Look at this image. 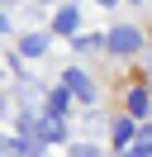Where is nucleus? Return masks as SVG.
Returning <instances> with one entry per match:
<instances>
[{
  "instance_id": "1",
  "label": "nucleus",
  "mask_w": 152,
  "mask_h": 157,
  "mask_svg": "<svg viewBox=\"0 0 152 157\" xmlns=\"http://www.w3.org/2000/svg\"><path fill=\"white\" fill-rule=\"evenodd\" d=\"M104 48H109L114 57H133V52L142 48V29H133V24H114V29L104 33Z\"/></svg>"
},
{
  "instance_id": "2",
  "label": "nucleus",
  "mask_w": 152,
  "mask_h": 157,
  "mask_svg": "<svg viewBox=\"0 0 152 157\" xmlns=\"http://www.w3.org/2000/svg\"><path fill=\"white\" fill-rule=\"evenodd\" d=\"M62 90H66L71 100H81V105H90V100H95V81L86 76L81 67H66V71H62Z\"/></svg>"
},
{
  "instance_id": "3",
  "label": "nucleus",
  "mask_w": 152,
  "mask_h": 157,
  "mask_svg": "<svg viewBox=\"0 0 152 157\" xmlns=\"http://www.w3.org/2000/svg\"><path fill=\"white\" fill-rule=\"evenodd\" d=\"M76 29H81V10L76 5H62L52 19V33H62V38H76Z\"/></svg>"
},
{
  "instance_id": "4",
  "label": "nucleus",
  "mask_w": 152,
  "mask_h": 157,
  "mask_svg": "<svg viewBox=\"0 0 152 157\" xmlns=\"http://www.w3.org/2000/svg\"><path fill=\"white\" fill-rule=\"evenodd\" d=\"M109 138H114V147H128L133 138H138V124H133L128 114H119V119L109 124Z\"/></svg>"
},
{
  "instance_id": "5",
  "label": "nucleus",
  "mask_w": 152,
  "mask_h": 157,
  "mask_svg": "<svg viewBox=\"0 0 152 157\" xmlns=\"http://www.w3.org/2000/svg\"><path fill=\"white\" fill-rule=\"evenodd\" d=\"M48 43H52L48 33H24V38H19V52H24V57H43Z\"/></svg>"
},
{
  "instance_id": "6",
  "label": "nucleus",
  "mask_w": 152,
  "mask_h": 157,
  "mask_svg": "<svg viewBox=\"0 0 152 157\" xmlns=\"http://www.w3.org/2000/svg\"><path fill=\"white\" fill-rule=\"evenodd\" d=\"M138 114H152V95L142 86H133L128 90V119H138Z\"/></svg>"
},
{
  "instance_id": "7",
  "label": "nucleus",
  "mask_w": 152,
  "mask_h": 157,
  "mask_svg": "<svg viewBox=\"0 0 152 157\" xmlns=\"http://www.w3.org/2000/svg\"><path fill=\"white\" fill-rule=\"evenodd\" d=\"M66 105H71V95H66V90H52V95H48V119H62Z\"/></svg>"
},
{
  "instance_id": "8",
  "label": "nucleus",
  "mask_w": 152,
  "mask_h": 157,
  "mask_svg": "<svg viewBox=\"0 0 152 157\" xmlns=\"http://www.w3.org/2000/svg\"><path fill=\"white\" fill-rule=\"evenodd\" d=\"M71 48H76V52H100V48H104V38H100V33H76Z\"/></svg>"
},
{
  "instance_id": "9",
  "label": "nucleus",
  "mask_w": 152,
  "mask_h": 157,
  "mask_svg": "<svg viewBox=\"0 0 152 157\" xmlns=\"http://www.w3.org/2000/svg\"><path fill=\"white\" fill-rule=\"evenodd\" d=\"M0 157H24V147H19L14 138H0Z\"/></svg>"
},
{
  "instance_id": "10",
  "label": "nucleus",
  "mask_w": 152,
  "mask_h": 157,
  "mask_svg": "<svg viewBox=\"0 0 152 157\" xmlns=\"http://www.w3.org/2000/svg\"><path fill=\"white\" fill-rule=\"evenodd\" d=\"M66 157H100V152H95L90 143H76V147H71V152H66Z\"/></svg>"
},
{
  "instance_id": "11",
  "label": "nucleus",
  "mask_w": 152,
  "mask_h": 157,
  "mask_svg": "<svg viewBox=\"0 0 152 157\" xmlns=\"http://www.w3.org/2000/svg\"><path fill=\"white\" fill-rule=\"evenodd\" d=\"M124 157H152V143H142V138H138V147H128Z\"/></svg>"
},
{
  "instance_id": "12",
  "label": "nucleus",
  "mask_w": 152,
  "mask_h": 157,
  "mask_svg": "<svg viewBox=\"0 0 152 157\" xmlns=\"http://www.w3.org/2000/svg\"><path fill=\"white\" fill-rule=\"evenodd\" d=\"M5 29H10V19H5V10H0V33H5Z\"/></svg>"
},
{
  "instance_id": "13",
  "label": "nucleus",
  "mask_w": 152,
  "mask_h": 157,
  "mask_svg": "<svg viewBox=\"0 0 152 157\" xmlns=\"http://www.w3.org/2000/svg\"><path fill=\"white\" fill-rule=\"evenodd\" d=\"M100 5H114V0H100Z\"/></svg>"
},
{
  "instance_id": "14",
  "label": "nucleus",
  "mask_w": 152,
  "mask_h": 157,
  "mask_svg": "<svg viewBox=\"0 0 152 157\" xmlns=\"http://www.w3.org/2000/svg\"><path fill=\"white\" fill-rule=\"evenodd\" d=\"M43 5H48V0H43Z\"/></svg>"
}]
</instances>
